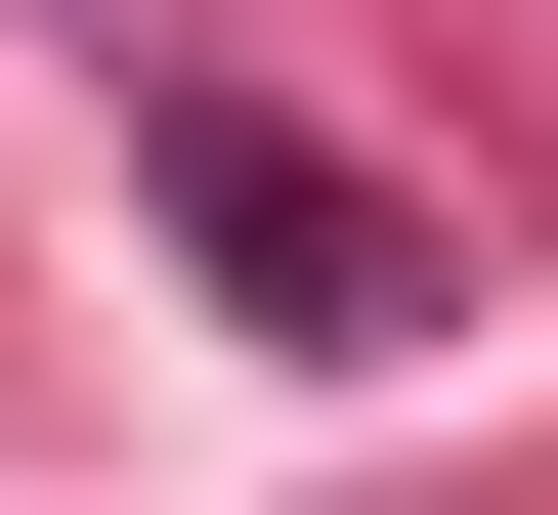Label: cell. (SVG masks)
Wrapping results in <instances>:
<instances>
[{
    "label": "cell",
    "instance_id": "cell-1",
    "mask_svg": "<svg viewBox=\"0 0 558 515\" xmlns=\"http://www.w3.org/2000/svg\"><path fill=\"white\" fill-rule=\"evenodd\" d=\"M172 258H215V301H258V344H387V301H429L344 130H172Z\"/></svg>",
    "mask_w": 558,
    "mask_h": 515
}]
</instances>
